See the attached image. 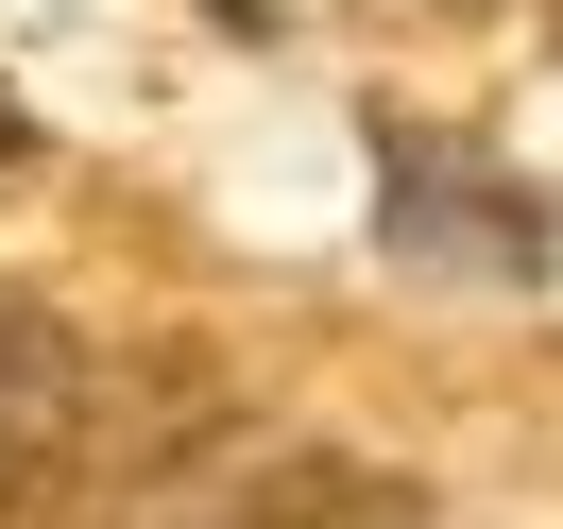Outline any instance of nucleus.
<instances>
[{
    "instance_id": "obj_1",
    "label": "nucleus",
    "mask_w": 563,
    "mask_h": 529,
    "mask_svg": "<svg viewBox=\"0 0 563 529\" xmlns=\"http://www.w3.org/2000/svg\"><path fill=\"white\" fill-rule=\"evenodd\" d=\"M103 529H427V495L342 444H290V427H206V444L120 461Z\"/></svg>"
},
{
    "instance_id": "obj_2",
    "label": "nucleus",
    "mask_w": 563,
    "mask_h": 529,
    "mask_svg": "<svg viewBox=\"0 0 563 529\" xmlns=\"http://www.w3.org/2000/svg\"><path fill=\"white\" fill-rule=\"evenodd\" d=\"M376 240H393V274H444V290H529L547 274V206L512 172H478V154H427V137H393Z\"/></svg>"
},
{
    "instance_id": "obj_3",
    "label": "nucleus",
    "mask_w": 563,
    "mask_h": 529,
    "mask_svg": "<svg viewBox=\"0 0 563 529\" xmlns=\"http://www.w3.org/2000/svg\"><path fill=\"white\" fill-rule=\"evenodd\" d=\"M86 444H103V359L52 308H0V529L35 513V495H69Z\"/></svg>"
}]
</instances>
